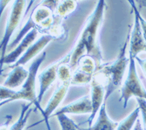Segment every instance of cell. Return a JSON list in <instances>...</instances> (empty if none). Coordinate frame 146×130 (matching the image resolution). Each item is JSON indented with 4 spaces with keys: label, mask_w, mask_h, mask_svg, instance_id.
Instances as JSON below:
<instances>
[{
    "label": "cell",
    "mask_w": 146,
    "mask_h": 130,
    "mask_svg": "<svg viewBox=\"0 0 146 130\" xmlns=\"http://www.w3.org/2000/svg\"><path fill=\"white\" fill-rule=\"evenodd\" d=\"M105 2L99 1L95 10L88 19L86 26L83 29L80 38L74 50L70 55V67L74 70L78 66L80 58L84 56H91L95 60L100 62L101 54L96 44V37L99 28L102 23L105 11Z\"/></svg>",
    "instance_id": "obj_1"
},
{
    "label": "cell",
    "mask_w": 146,
    "mask_h": 130,
    "mask_svg": "<svg viewBox=\"0 0 146 130\" xmlns=\"http://www.w3.org/2000/svg\"><path fill=\"white\" fill-rule=\"evenodd\" d=\"M129 39L130 34L129 33L116 60L110 64L103 66L97 72L102 75L105 82V102L110 96L122 84L124 73L129 64V58L126 56V47L129 42Z\"/></svg>",
    "instance_id": "obj_2"
},
{
    "label": "cell",
    "mask_w": 146,
    "mask_h": 130,
    "mask_svg": "<svg viewBox=\"0 0 146 130\" xmlns=\"http://www.w3.org/2000/svg\"><path fill=\"white\" fill-rule=\"evenodd\" d=\"M46 53L44 52V53H42V54L39 56L36 59L33 61V62L29 68L28 77L22 85L21 88L19 91L16 92L15 95L10 99L5 100V101L1 102L2 106L10 102H13L15 100H27V101L30 102V103L34 104L35 107L39 110H40L42 114L43 110L40 107V104L39 103L38 100H37V96H36V79L39 69H40L42 63L44 62V60L46 58Z\"/></svg>",
    "instance_id": "obj_3"
},
{
    "label": "cell",
    "mask_w": 146,
    "mask_h": 130,
    "mask_svg": "<svg viewBox=\"0 0 146 130\" xmlns=\"http://www.w3.org/2000/svg\"><path fill=\"white\" fill-rule=\"evenodd\" d=\"M135 62V58L129 56L127 77L121 88V97L119 98L120 102L123 103V108L127 107L129 100L132 97L146 100V90L138 76Z\"/></svg>",
    "instance_id": "obj_4"
},
{
    "label": "cell",
    "mask_w": 146,
    "mask_h": 130,
    "mask_svg": "<svg viewBox=\"0 0 146 130\" xmlns=\"http://www.w3.org/2000/svg\"><path fill=\"white\" fill-rule=\"evenodd\" d=\"M26 2H27L23 0H17L13 2L8 19H7L3 37L0 42V53H1L0 61H2L6 56V52L10 45V41L11 40L12 36L13 34L15 29L18 28L23 16Z\"/></svg>",
    "instance_id": "obj_5"
},
{
    "label": "cell",
    "mask_w": 146,
    "mask_h": 130,
    "mask_svg": "<svg viewBox=\"0 0 146 130\" xmlns=\"http://www.w3.org/2000/svg\"><path fill=\"white\" fill-rule=\"evenodd\" d=\"M91 100L92 105V112L89 115L86 122L88 126L91 127L95 116L99 113L102 105L105 102V94H106V87L105 82L102 75L97 72L94 74L93 79L91 82Z\"/></svg>",
    "instance_id": "obj_6"
},
{
    "label": "cell",
    "mask_w": 146,
    "mask_h": 130,
    "mask_svg": "<svg viewBox=\"0 0 146 130\" xmlns=\"http://www.w3.org/2000/svg\"><path fill=\"white\" fill-rule=\"evenodd\" d=\"M96 69V62L91 56H84L80 58L77 70L72 75L71 85H86L91 83Z\"/></svg>",
    "instance_id": "obj_7"
},
{
    "label": "cell",
    "mask_w": 146,
    "mask_h": 130,
    "mask_svg": "<svg viewBox=\"0 0 146 130\" xmlns=\"http://www.w3.org/2000/svg\"><path fill=\"white\" fill-rule=\"evenodd\" d=\"M129 2L134 10V15H135L134 27L129 39V56H131L135 59V58L138 56V54H140L141 52L146 51V44L138 18L139 10L137 8L135 1H129Z\"/></svg>",
    "instance_id": "obj_8"
},
{
    "label": "cell",
    "mask_w": 146,
    "mask_h": 130,
    "mask_svg": "<svg viewBox=\"0 0 146 130\" xmlns=\"http://www.w3.org/2000/svg\"><path fill=\"white\" fill-rule=\"evenodd\" d=\"M36 36L37 31L35 29H33L22 39L21 41L15 47L13 50L7 54L2 61H0V73L2 72V66L4 64H13L21 58V56L28 49L29 47L35 42Z\"/></svg>",
    "instance_id": "obj_9"
},
{
    "label": "cell",
    "mask_w": 146,
    "mask_h": 130,
    "mask_svg": "<svg viewBox=\"0 0 146 130\" xmlns=\"http://www.w3.org/2000/svg\"><path fill=\"white\" fill-rule=\"evenodd\" d=\"M53 39H54L53 35L48 34L42 35L41 37H40L36 40V42L30 45L28 49L25 51V53L21 56V58L15 64H12L10 67L25 65L29 61L32 60V58H35L36 55H38Z\"/></svg>",
    "instance_id": "obj_10"
},
{
    "label": "cell",
    "mask_w": 146,
    "mask_h": 130,
    "mask_svg": "<svg viewBox=\"0 0 146 130\" xmlns=\"http://www.w3.org/2000/svg\"><path fill=\"white\" fill-rule=\"evenodd\" d=\"M70 85H71L70 83H64V84H62V85L60 86L55 91V92L52 95L51 98L49 100L46 107L45 108V110H43V113H42V115L44 118V120H45L48 130H51L48 119H49L50 115H52L53 111L58 107V105L62 102V100L64 99L66 93H67V91H68L69 87H70Z\"/></svg>",
    "instance_id": "obj_11"
},
{
    "label": "cell",
    "mask_w": 146,
    "mask_h": 130,
    "mask_svg": "<svg viewBox=\"0 0 146 130\" xmlns=\"http://www.w3.org/2000/svg\"><path fill=\"white\" fill-rule=\"evenodd\" d=\"M60 64H61V62H58L57 63L50 65L45 68L38 75L40 90H39L38 95H37V100L40 104L45 92H47L48 88H50V86L53 84V82L56 80V78L58 77L57 72H58V68Z\"/></svg>",
    "instance_id": "obj_12"
},
{
    "label": "cell",
    "mask_w": 146,
    "mask_h": 130,
    "mask_svg": "<svg viewBox=\"0 0 146 130\" xmlns=\"http://www.w3.org/2000/svg\"><path fill=\"white\" fill-rule=\"evenodd\" d=\"M92 112V105L90 96H85L75 102L65 105L64 107L57 110L54 113L55 116L60 114H87L91 115Z\"/></svg>",
    "instance_id": "obj_13"
},
{
    "label": "cell",
    "mask_w": 146,
    "mask_h": 130,
    "mask_svg": "<svg viewBox=\"0 0 146 130\" xmlns=\"http://www.w3.org/2000/svg\"><path fill=\"white\" fill-rule=\"evenodd\" d=\"M11 68V72L7 75L3 86L13 89L23 85L29 75V70H26L23 66H16Z\"/></svg>",
    "instance_id": "obj_14"
},
{
    "label": "cell",
    "mask_w": 146,
    "mask_h": 130,
    "mask_svg": "<svg viewBox=\"0 0 146 130\" xmlns=\"http://www.w3.org/2000/svg\"><path fill=\"white\" fill-rule=\"evenodd\" d=\"M118 125V123L113 121L109 118L106 110V102H104L94 124L85 130H115Z\"/></svg>",
    "instance_id": "obj_15"
},
{
    "label": "cell",
    "mask_w": 146,
    "mask_h": 130,
    "mask_svg": "<svg viewBox=\"0 0 146 130\" xmlns=\"http://www.w3.org/2000/svg\"><path fill=\"white\" fill-rule=\"evenodd\" d=\"M76 7L75 1H62L58 3L54 13L58 18H64L71 14L76 9Z\"/></svg>",
    "instance_id": "obj_16"
},
{
    "label": "cell",
    "mask_w": 146,
    "mask_h": 130,
    "mask_svg": "<svg viewBox=\"0 0 146 130\" xmlns=\"http://www.w3.org/2000/svg\"><path fill=\"white\" fill-rule=\"evenodd\" d=\"M139 108L137 107L129 115L118 123L115 130H131L134 128L135 123L139 119Z\"/></svg>",
    "instance_id": "obj_17"
},
{
    "label": "cell",
    "mask_w": 146,
    "mask_h": 130,
    "mask_svg": "<svg viewBox=\"0 0 146 130\" xmlns=\"http://www.w3.org/2000/svg\"><path fill=\"white\" fill-rule=\"evenodd\" d=\"M71 68L70 65L65 63L64 62H61L59 67L58 68V72L57 75L59 80L62 82V84L64 83H70L71 84L72 80V72Z\"/></svg>",
    "instance_id": "obj_18"
},
{
    "label": "cell",
    "mask_w": 146,
    "mask_h": 130,
    "mask_svg": "<svg viewBox=\"0 0 146 130\" xmlns=\"http://www.w3.org/2000/svg\"><path fill=\"white\" fill-rule=\"evenodd\" d=\"M57 119L62 130H78V127L75 123L65 114L57 115Z\"/></svg>",
    "instance_id": "obj_19"
},
{
    "label": "cell",
    "mask_w": 146,
    "mask_h": 130,
    "mask_svg": "<svg viewBox=\"0 0 146 130\" xmlns=\"http://www.w3.org/2000/svg\"><path fill=\"white\" fill-rule=\"evenodd\" d=\"M16 92L7 88L4 86H0V101L9 100L15 94Z\"/></svg>",
    "instance_id": "obj_20"
},
{
    "label": "cell",
    "mask_w": 146,
    "mask_h": 130,
    "mask_svg": "<svg viewBox=\"0 0 146 130\" xmlns=\"http://www.w3.org/2000/svg\"><path fill=\"white\" fill-rule=\"evenodd\" d=\"M137 101L138 107L139 108V113L142 115L143 130H146V100L143 99H138Z\"/></svg>",
    "instance_id": "obj_21"
},
{
    "label": "cell",
    "mask_w": 146,
    "mask_h": 130,
    "mask_svg": "<svg viewBox=\"0 0 146 130\" xmlns=\"http://www.w3.org/2000/svg\"><path fill=\"white\" fill-rule=\"evenodd\" d=\"M138 18H139V23H140V27H141L143 37H144L145 42L146 44V21L141 16L140 13H139V12L138 13Z\"/></svg>",
    "instance_id": "obj_22"
},
{
    "label": "cell",
    "mask_w": 146,
    "mask_h": 130,
    "mask_svg": "<svg viewBox=\"0 0 146 130\" xmlns=\"http://www.w3.org/2000/svg\"><path fill=\"white\" fill-rule=\"evenodd\" d=\"M135 61L137 62V63L139 64L140 67L142 68V70H143L145 75L146 76V59H143V58H140L139 57L137 56L135 58Z\"/></svg>",
    "instance_id": "obj_23"
},
{
    "label": "cell",
    "mask_w": 146,
    "mask_h": 130,
    "mask_svg": "<svg viewBox=\"0 0 146 130\" xmlns=\"http://www.w3.org/2000/svg\"><path fill=\"white\" fill-rule=\"evenodd\" d=\"M10 1H0V19L2 17L4 10H5V7H7Z\"/></svg>",
    "instance_id": "obj_24"
},
{
    "label": "cell",
    "mask_w": 146,
    "mask_h": 130,
    "mask_svg": "<svg viewBox=\"0 0 146 130\" xmlns=\"http://www.w3.org/2000/svg\"><path fill=\"white\" fill-rule=\"evenodd\" d=\"M133 130H143V124L141 123V121H140L139 119H137V122L135 123V125L134 128H133Z\"/></svg>",
    "instance_id": "obj_25"
},
{
    "label": "cell",
    "mask_w": 146,
    "mask_h": 130,
    "mask_svg": "<svg viewBox=\"0 0 146 130\" xmlns=\"http://www.w3.org/2000/svg\"><path fill=\"white\" fill-rule=\"evenodd\" d=\"M139 2L140 5H142L144 7H146V1H139Z\"/></svg>",
    "instance_id": "obj_26"
},
{
    "label": "cell",
    "mask_w": 146,
    "mask_h": 130,
    "mask_svg": "<svg viewBox=\"0 0 146 130\" xmlns=\"http://www.w3.org/2000/svg\"><path fill=\"white\" fill-rule=\"evenodd\" d=\"M78 130H85V129H80L78 127Z\"/></svg>",
    "instance_id": "obj_27"
},
{
    "label": "cell",
    "mask_w": 146,
    "mask_h": 130,
    "mask_svg": "<svg viewBox=\"0 0 146 130\" xmlns=\"http://www.w3.org/2000/svg\"><path fill=\"white\" fill-rule=\"evenodd\" d=\"M1 102H2V101H0V107L2 106V104H1Z\"/></svg>",
    "instance_id": "obj_28"
}]
</instances>
